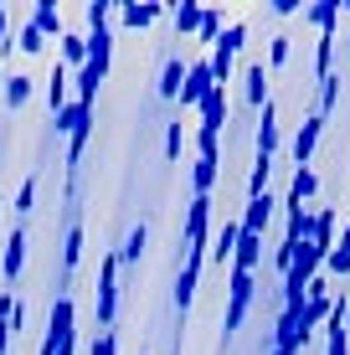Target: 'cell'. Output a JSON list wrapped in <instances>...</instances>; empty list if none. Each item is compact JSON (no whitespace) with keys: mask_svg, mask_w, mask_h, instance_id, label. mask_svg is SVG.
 <instances>
[{"mask_svg":"<svg viewBox=\"0 0 350 355\" xmlns=\"http://www.w3.org/2000/svg\"><path fill=\"white\" fill-rule=\"evenodd\" d=\"M330 119L324 114H304V124L294 129V144H288V155H294V170H304V165H315V150H320V134Z\"/></svg>","mask_w":350,"mask_h":355,"instance_id":"9","label":"cell"},{"mask_svg":"<svg viewBox=\"0 0 350 355\" xmlns=\"http://www.w3.org/2000/svg\"><path fill=\"white\" fill-rule=\"evenodd\" d=\"M67 83H72V67H62V62H52V78H46V103H52V119H57V114H62V108L72 103Z\"/></svg>","mask_w":350,"mask_h":355,"instance_id":"23","label":"cell"},{"mask_svg":"<svg viewBox=\"0 0 350 355\" xmlns=\"http://www.w3.org/2000/svg\"><path fill=\"white\" fill-rule=\"evenodd\" d=\"M227 108H232V103H227V88H216V93L207 98V103H201V124H196V129L222 134V124H227Z\"/></svg>","mask_w":350,"mask_h":355,"instance_id":"24","label":"cell"},{"mask_svg":"<svg viewBox=\"0 0 350 355\" xmlns=\"http://www.w3.org/2000/svg\"><path fill=\"white\" fill-rule=\"evenodd\" d=\"M82 206H67V232H62V278L78 273V263H82Z\"/></svg>","mask_w":350,"mask_h":355,"instance_id":"11","label":"cell"},{"mask_svg":"<svg viewBox=\"0 0 350 355\" xmlns=\"http://www.w3.org/2000/svg\"><path fill=\"white\" fill-rule=\"evenodd\" d=\"M57 134H67V170H78L82 150H88V139H93V103L72 98L62 114H57Z\"/></svg>","mask_w":350,"mask_h":355,"instance_id":"1","label":"cell"},{"mask_svg":"<svg viewBox=\"0 0 350 355\" xmlns=\"http://www.w3.org/2000/svg\"><path fill=\"white\" fill-rule=\"evenodd\" d=\"M243 93H247V108H252V114H263V108L273 103V98H268V62H263V57L243 67Z\"/></svg>","mask_w":350,"mask_h":355,"instance_id":"12","label":"cell"},{"mask_svg":"<svg viewBox=\"0 0 350 355\" xmlns=\"http://www.w3.org/2000/svg\"><path fill=\"white\" fill-rule=\"evenodd\" d=\"M216 180H222V155H196V165H191V191L211 196Z\"/></svg>","mask_w":350,"mask_h":355,"instance_id":"17","label":"cell"},{"mask_svg":"<svg viewBox=\"0 0 350 355\" xmlns=\"http://www.w3.org/2000/svg\"><path fill=\"white\" fill-rule=\"evenodd\" d=\"M237 242H243V216L222 222V232H216V242H211V263H216V268L237 263Z\"/></svg>","mask_w":350,"mask_h":355,"instance_id":"15","label":"cell"},{"mask_svg":"<svg viewBox=\"0 0 350 355\" xmlns=\"http://www.w3.org/2000/svg\"><path fill=\"white\" fill-rule=\"evenodd\" d=\"M180 144H186V129H180V119L165 124V160H180Z\"/></svg>","mask_w":350,"mask_h":355,"instance_id":"37","label":"cell"},{"mask_svg":"<svg viewBox=\"0 0 350 355\" xmlns=\"http://www.w3.org/2000/svg\"><path fill=\"white\" fill-rule=\"evenodd\" d=\"M345 52H350V36H345Z\"/></svg>","mask_w":350,"mask_h":355,"instance_id":"43","label":"cell"},{"mask_svg":"<svg viewBox=\"0 0 350 355\" xmlns=\"http://www.w3.org/2000/svg\"><path fill=\"white\" fill-rule=\"evenodd\" d=\"M273 191L268 196H258V201H247L243 206V232H252V237H263V232H268V222H273Z\"/></svg>","mask_w":350,"mask_h":355,"instance_id":"20","label":"cell"},{"mask_svg":"<svg viewBox=\"0 0 350 355\" xmlns=\"http://www.w3.org/2000/svg\"><path fill=\"white\" fill-rule=\"evenodd\" d=\"M6 46H10V10L0 6V57H6Z\"/></svg>","mask_w":350,"mask_h":355,"instance_id":"40","label":"cell"},{"mask_svg":"<svg viewBox=\"0 0 350 355\" xmlns=\"http://www.w3.org/2000/svg\"><path fill=\"white\" fill-rule=\"evenodd\" d=\"M268 355H273V350H268Z\"/></svg>","mask_w":350,"mask_h":355,"instance_id":"46","label":"cell"},{"mask_svg":"<svg viewBox=\"0 0 350 355\" xmlns=\"http://www.w3.org/2000/svg\"><path fill=\"white\" fill-rule=\"evenodd\" d=\"M160 16H165V6H150V0H144V6H134V0H129V6H119V10H114V21H119V26H129V31L155 26Z\"/></svg>","mask_w":350,"mask_h":355,"instance_id":"18","label":"cell"},{"mask_svg":"<svg viewBox=\"0 0 350 355\" xmlns=\"http://www.w3.org/2000/svg\"><path fill=\"white\" fill-rule=\"evenodd\" d=\"M119 252L98 258V288H93V309H98V329H119Z\"/></svg>","mask_w":350,"mask_h":355,"instance_id":"2","label":"cell"},{"mask_svg":"<svg viewBox=\"0 0 350 355\" xmlns=\"http://www.w3.org/2000/svg\"><path fill=\"white\" fill-rule=\"evenodd\" d=\"M57 62L72 67V72L88 67V31H67L62 42H57Z\"/></svg>","mask_w":350,"mask_h":355,"instance_id":"19","label":"cell"},{"mask_svg":"<svg viewBox=\"0 0 350 355\" xmlns=\"http://www.w3.org/2000/svg\"><path fill=\"white\" fill-rule=\"evenodd\" d=\"M31 206H36V175L21 180V191H16V216H26Z\"/></svg>","mask_w":350,"mask_h":355,"instance_id":"38","label":"cell"},{"mask_svg":"<svg viewBox=\"0 0 350 355\" xmlns=\"http://www.w3.org/2000/svg\"><path fill=\"white\" fill-rule=\"evenodd\" d=\"M207 263H211V252H191L186 248V263H180V273H175V309L180 314L196 304V284H201V268Z\"/></svg>","mask_w":350,"mask_h":355,"instance_id":"10","label":"cell"},{"mask_svg":"<svg viewBox=\"0 0 350 355\" xmlns=\"http://www.w3.org/2000/svg\"><path fill=\"white\" fill-rule=\"evenodd\" d=\"M103 78H108V72H103V67H93V62L82 67V72H72V88H78L82 103H93V98H98V83H103Z\"/></svg>","mask_w":350,"mask_h":355,"instance_id":"29","label":"cell"},{"mask_svg":"<svg viewBox=\"0 0 350 355\" xmlns=\"http://www.w3.org/2000/svg\"><path fill=\"white\" fill-rule=\"evenodd\" d=\"M31 21H36V31H42V36H57V42L67 36V26H62V6H57V0H36V6H31Z\"/></svg>","mask_w":350,"mask_h":355,"instance_id":"21","label":"cell"},{"mask_svg":"<svg viewBox=\"0 0 350 355\" xmlns=\"http://www.w3.org/2000/svg\"><path fill=\"white\" fill-rule=\"evenodd\" d=\"M252 288H258V273H237V268H232V284H227V314H222V345L243 329L247 309H252Z\"/></svg>","mask_w":350,"mask_h":355,"instance_id":"3","label":"cell"},{"mask_svg":"<svg viewBox=\"0 0 350 355\" xmlns=\"http://www.w3.org/2000/svg\"><path fill=\"white\" fill-rule=\"evenodd\" d=\"M16 46H21V52H26V57H36V52H46V36L36 31V21H31V16L21 21V26H16Z\"/></svg>","mask_w":350,"mask_h":355,"instance_id":"34","label":"cell"},{"mask_svg":"<svg viewBox=\"0 0 350 355\" xmlns=\"http://www.w3.org/2000/svg\"><path fill=\"white\" fill-rule=\"evenodd\" d=\"M31 88H36V83L26 78V72L10 67V78H6V103H10V108H26V103H31Z\"/></svg>","mask_w":350,"mask_h":355,"instance_id":"31","label":"cell"},{"mask_svg":"<svg viewBox=\"0 0 350 355\" xmlns=\"http://www.w3.org/2000/svg\"><path fill=\"white\" fill-rule=\"evenodd\" d=\"M222 88L216 83V72H211V57H191V72H186V88H180V108H196L201 114V103Z\"/></svg>","mask_w":350,"mask_h":355,"instance_id":"5","label":"cell"},{"mask_svg":"<svg viewBox=\"0 0 350 355\" xmlns=\"http://www.w3.org/2000/svg\"><path fill=\"white\" fill-rule=\"evenodd\" d=\"M232 26V21H227V10H207V16H201V31H196V42H207V46H216L222 42V31Z\"/></svg>","mask_w":350,"mask_h":355,"instance_id":"33","label":"cell"},{"mask_svg":"<svg viewBox=\"0 0 350 355\" xmlns=\"http://www.w3.org/2000/svg\"><path fill=\"white\" fill-rule=\"evenodd\" d=\"M335 46H340V36L335 31H320V42H315V83H324L335 72Z\"/></svg>","mask_w":350,"mask_h":355,"instance_id":"26","label":"cell"},{"mask_svg":"<svg viewBox=\"0 0 350 355\" xmlns=\"http://www.w3.org/2000/svg\"><path fill=\"white\" fill-rule=\"evenodd\" d=\"M279 144H283V124H279V103H268L258 114V155L263 160H273L279 155Z\"/></svg>","mask_w":350,"mask_h":355,"instance_id":"14","label":"cell"},{"mask_svg":"<svg viewBox=\"0 0 350 355\" xmlns=\"http://www.w3.org/2000/svg\"><path fill=\"white\" fill-rule=\"evenodd\" d=\"M139 355H144V350H139Z\"/></svg>","mask_w":350,"mask_h":355,"instance_id":"47","label":"cell"},{"mask_svg":"<svg viewBox=\"0 0 350 355\" xmlns=\"http://www.w3.org/2000/svg\"><path fill=\"white\" fill-rule=\"evenodd\" d=\"M175 355H180V345H175Z\"/></svg>","mask_w":350,"mask_h":355,"instance_id":"45","label":"cell"},{"mask_svg":"<svg viewBox=\"0 0 350 355\" xmlns=\"http://www.w3.org/2000/svg\"><path fill=\"white\" fill-rule=\"evenodd\" d=\"M288 57H294V36H288V31H279V36L268 42V72H273V67H283Z\"/></svg>","mask_w":350,"mask_h":355,"instance_id":"36","label":"cell"},{"mask_svg":"<svg viewBox=\"0 0 350 355\" xmlns=\"http://www.w3.org/2000/svg\"><path fill=\"white\" fill-rule=\"evenodd\" d=\"M6 78H10V67H6V57H0V98H6Z\"/></svg>","mask_w":350,"mask_h":355,"instance_id":"42","label":"cell"},{"mask_svg":"<svg viewBox=\"0 0 350 355\" xmlns=\"http://www.w3.org/2000/svg\"><path fill=\"white\" fill-rule=\"evenodd\" d=\"M201 16H207V10H201L196 0H180V6H170V21H175L180 36H186V31H201Z\"/></svg>","mask_w":350,"mask_h":355,"instance_id":"30","label":"cell"},{"mask_svg":"<svg viewBox=\"0 0 350 355\" xmlns=\"http://www.w3.org/2000/svg\"><path fill=\"white\" fill-rule=\"evenodd\" d=\"M335 222H340V211L335 206H315V248H324V252H335V242H340V232H335Z\"/></svg>","mask_w":350,"mask_h":355,"instance_id":"22","label":"cell"},{"mask_svg":"<svg viewBox=\"0 0 350 355\" xmlns=\"http://www.w3.org/2000/svg\"><path fill=\"white\" fill-rule=\"evenodd\" d=\"M186 72H191V62H180V57H165V67H160V83H155V93H160L165 103H180V88H186Z\"/></svg>","mask_w":350,"mask_h":355,"instance_id":"16","label":"cell"},{"mask_svg":"<svg viewBox=\"0 0 350 355\" xmlns=\"http://www.w3.org/2000/svg\"><path fill=\"white\" fill-rule=\"evenodd\" d=\"M26 248H31V232L26 227H10L6 232V248H0V273H6V284L16 288L21 284V273H26Z\"/></svg>","mask_w":350,"mask_h":355,"instance_id":"8","label":"cell"},{"mask_svg":"<svg viewBox=\"0 0 350 355\" xmlns=\"http://www.w3.org/2000/svg\"><path fill=\"white\" fill-rule=\"evenodd\" d=\"M324 273H330V278H350V216H345V232H340V242H335Z\"/></svg>","mask_w":350,"mask_h":355,"instance_id":"28","label":"cell"},{"mask_svg":"<svg viewBox=\"0 0 350 355\" xmlns=\"http://www.w3.org/2000/svg\"><path fill=\"white\" fill-rule=\"evenodd\" d=\"M144 248H150V227L134 222V227H129V237H124V248H119V263H124V268H139Z\"/></svg>","mask_w":350,"mask_h":355,"instance_id":"25","label":"cell"},{"mask_svg":"<svg viewBox=\"0 0 350 355\" xmlns=\"http://www.w3.org/2000/svg\"><path fill=\"white\" fill-rule=\"evenodd\" d=\"M0 206H6V201H0ZM0 248H6V242H0Z\"/></svg>","mask_w":350,"mask_h":355,"instance_id":"44","label":"cell"},{"mask_svg":"<svg viewBox=\"0 0 350 355\" xmlns=\"http://www.w3.org/2000/svg\"><path fill=\"white\" fill-rule=\"evenodd\" d=\"M315 191H320V175H315V165L294 170V180H288V201H283V211H309Z\"/></svg>","mask_w":350,"mask_h":355,"instance_id":"13","label":"cell"},{"mask_svg":"<svg viewBox=\"0 0 350 355\" xmlns=\"http://www.w3.org/2000/svg\"><path fill=\"white\" fill-rule=\"evenodd\" d=\"M304 345H309L304 309H279V324H273V355H299Z\"/></svg>","mask_w":350,"mask_h":355,"instance_id":"7","label":"cell"},{"mask_svg":"<svg viewBox=\"0 0 350 355\" xmlns=\"http://www.w3.org/2000/svg\"><path fill=\"white\" fill-rule=\"evenodd\" d=\"M243 42H247V26H243V21H232V26L222 31V42L207 52V57H211V72H216V83H222V88L232 83V67H237V52H243Z\"/></svg>","mask_w":350,"mask_h":355,"instance_id":"4","label":"cell"},{"mask_svg":"<svg viewBox=\"0 0 350 355\" xmlns=\"http://www.w3.org/2000/svg\"><path fill=\"white\" fill-rule=\"evenodd\" d=\"M345 16V0H320V6H304V21L320 31H335V21Z\"/></svg>","mask_w":350,"mask_h":355,"instance_id":"27","label":"cell"},{"mask_svg":"<svg viewBox=\"0 0 350 355\" xmlns=\"http://www.w3.org/2000/svg\"><path fill=\"white\" fill-rule=\"evenodd\" d=\"M340 83H345V72H330V78L320 83V103H315V114H324V119H330V108L340 103Z\"/></svg>","mask_w":350,"mask_h":355,"instance_id":"35","label":"cell"},{"mask_svg":"<svg viewBox=\"0 0 350 355\" xmlns=\"http://www.w3.org/2000/svg\"><path fill=\"white\" fill-rule=\"evenodd\" d=\"M268 175H273V160H263V155H252V175H247V201H258V196H268Z\"/></svg>","mask_w":350,"mask_h":355,"instance_id":"32","label":"cell"},{"mask_svg":"<svg viewBox=\"0 0 350 355\" xmlns=\"http://www.w3.org/2000/svg\"><path fill=\"white\" fill-rule=\"evenodd\" d=\"M211 196H191V206H186V227H180V237H186V248L191 252H211V242H207V232H211Z\"/></svg>","mask_w":350,"mask_h":355,"instance_id":"6","label":"cell"},{"mask_svg":"<svg viewBox=\"0 0 350 355\" xmlns=\"http://www.w3.org/2000/svg\"><path fill=\"white\" fill-rule=\"evenodd\" d=\"M88 355H119V329H98V340L88 345Z\"/></svg>","mask_w":350,"mask_h":355,"instance_id":"39","label":"cell"},{"mask_svg":"<svg viewBox=\"0 0 350 355\" xmlns=\"http://www.w3.org/2000/svg\"><path fill=\"white\" fill-rule=\"evenodd\" d=\"M299 10H304L299 0H273V16H299Z\"/></svg>","mask_w":350,"mask_h":355,"instance_id":"41","label":"cell"}]
</instances>
